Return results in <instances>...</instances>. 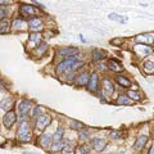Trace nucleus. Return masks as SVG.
<instances>
[{"instance_id": "14", "label": "nucleus", "mask_w": 154, "mask_h": 154, "mask_svg": "<svg viewBox=\"0 0 154 154\" xmlns=\"http://www.w3.org/2000/svg\"><path fill=\"white\" fill-rule=\"evenodd\" d=\"M89 79H90V75L88 73V72H82V73H80L79 76H76L75 84L77 86H85V85H88Z\"/></svg>"}, {"instance_id": "28", "label": "nucleus", "mask_w": 154, "mask_h": 154, "mask_svg": "<svg viewBox=\"0 0 154 154\" xmlns=\"http://www.w3.org/2000/svg\"><path fill=\"white\" fill-rule=\"evenodd\" d=\"M144 71H145L146 73H153L154 72V62H146V63L144 64Z\"/></svg>"}, {"instance_id": "1", "label": "nucleus", "mask_w": 154, "mask_h": 154, "mask_svg": "<svg viewBox=\"0 0 154 154\" xmlns=\"http://www.w3.org/2000/svg\"><path fill=\"white\" fill-rule=\"evenodd\" d=\"M84 62L79 60L77 57H71L67 59L62 60L59 64L57 66V72L58 73H72L75 69H79L81 67H84Z\"/></svg>"}, {"instance_id": "23", "label": "nucleus", "mask_w": 154, "mask_h": 154, "mask_svg": "<svg viewBox=\"0 0 154 154\" xmlns=\"http://www.w3.org/2000/svg\"><path fill=\"white\" fill-rule=\"evenodd\" d=\"M116 81H117V82L121 85V86H123V88H128V86L131 85L130 80L126 79L125 76H121V75H117V76H116Z\"/></svg>"}, {"instance_id": "3", "label": "nucleus", "mask_w": 154, "mask_h": 154, "mask_svg": "<svg viewBox=\"0 0 154 154\" xmlns=\"http://www.w3.org/2000/svg\"><path fill=\"white\" fill-rule=\"evenodd\" d=\"M51 122V118H50V116H48V114H41L40 117H38L36 119V122H35V127L37 131H44V130L46 128V126H49Z\"/></svg>"}, {"instance_id": "38", "label": "nucleus", "mask_w": 154, "mask_h": 154, "mask_svg": "<svg viewBox=\"0 0 154 154\" xmlns=\"http://www.w3.org/2000/svg\"><path fill=\"white\" fill-rule=\"evenodd\" d=\"M4 89H5V88H4V84L2 82V80H0V91H3Z\"/></svg>"}, {"instance_id": "12", "label": "nucleus", "mask_w": 154, "mask_h": 154, "mask_svg": "<svg viewBox=\"0 0 154 154\" xmlns=\"http://www.w3.org/2000/svg\"><path fill=\"white\" fill-rule=\"evenodd\" d=\"M28 27L31 28L32 31H37V30H41L42 28V19L38 18V17H33L28 21Z\"/></svg>"}, {"instance_id": "36", "label": "nucleus", "mask_w": 154, "mask_h": 154, "mask_svg": "<svg viewBox=\"0 0 154 154\" xmlns=\"http://www.w3.org/2000/svg\"><path fill=\"white\" fill-rule=\"evenodd\" d=\"M122 135V132L121 131H112L110 132V139H117V137H119Z\"/></svg>"}, {"instance_id": "42", "label": "nucleus", "mask_w": 154, "mask_h": 154, "mask_svg": "<svg viewBox=\"0 0 154 154\" xmlns=\"http://www.w3.org/2000/svg\"><path fill=\"white\" fill-rule=\"evenodd\" d=\"M23 154H36V153H31V152H25Z\"/></svg>"}, {"instance_id": "30", "label": "nucleus", "mask_w": 154, "mask_h": 154, "mask_svg": "<svg viewBox=\"0 0 154 154\" xmlns=\"http://www.w3.org/2000/svg\"><path fill=\"white\" fill-rule=\"evenodd\" d=\"M71 128H73V130H81V128H85V125L81 123V122H77V121H72L71 122Z\"/></svg>"}, {"instance_id": "26", "label": "nucleus", "mask_w": 154, "mask_h": 154, "mask_svg": "<svg viewBox=\"0 0 154 154\" xmlns=\"http://www.w3.org/2000/svg\"><path fill=\"white\" fill-rule=\"evenodd\" d=\"M67 145V143L66 141H59V143H55L54 145H53L51 148H50V150L51 152H58V150H62L64 146Z\"/></svg>"}, {"instance_id": "34", "label": "nucleus", "mask_w": 154, "mask_h": 154, "mask_svg": "<svg viewBox=\"0 0 154 154\" xmlns=\"http://www.w3.org/2000/svg\"><path fill=\"white\" fill-rule=\"evenodd\" d=\"M80 152H81V154H88L90 152V145H88V144H84V145L80 148Z\"/></svg>"}, {"instance_id": "19", "label": "nucleus", "mask_w": 154, "mask_h": 154, "mask_svg": "<svg viewBox=\"0 0 154 154\" xmlns=\"http://www.w3.org/2000/svg\"><path fill=\"white\" fill-rule=\"evenodd\" d=\"M107 57H108L107 51H104L102 49H95V50H93V59L94 60H103Z\"/></svg>"}, {"instance_id": "13", "label": "nucleus", "mask_w": 154, "mask_h": 154, "mask_svg": "<svg viewBox=\"0 0 154 154\" xmlns=\"http://www.w3.org/2000/svg\"><path fill=\"white\" fill-rule=\"evenodd\" d=\"M51 143H53L51 136L50 135H48V134H44L40 139H38V144H40V146L42 149H50L51 148Z\"/></svg>"}, {"instance_id": "20", "label": "nucleus", "mask_w": 154, "mask_h": 154, "mask_svg": "<svg viewBox=\"0 0 154 154\" xmlns=\"http://www.w3.org/2000/svg\"><path fill=\"white\" fill-rule=\"evenodd\" d=\"M136 40L139 41V42H145V44H153L154 42V37H153V35H148V33H144V35H139L137 37H136Z\"/></svg>"}, {"instance_id": "24", "label": "nucleus", "mask_w": 154, "mask_h": 154, "mask_svg": "<svg viewBox=\"0 0 154 154\" xmlns=\"http://www.w3.org/2000/svg\"><path fill=\"white\" fill-rule=\"evenodd\" d=\"M46 50H48V44H46V42H41V44H38V46H36L35 54L38 55V57H41Z\"/></svg>"}, {"instance_id": "35", "label": "nucleus", "mask_w": 154, "mask_h": 154, "mask_svg": "<svg viewBox=\"0 0 154 154\" xmlns=\"http://www.w3.org/2000/svg\"><path fill=\"white\" fill-rule=\"evenodd\" d=\"M122 42H123V38H113V40L112 41H110V44H112V45H121L122 44Z\"/></svg>"}, {"instance_id": "32", "label": "nucleus", "mask_w": 154, "mask_h": 154, "mask_svg": "<svg viewBox=\"0 0 154 154\" xmlns=\"http://www.w3.org/2000/svg\"><path fill=\"white\" fill-rule=\"evenodd\" d=\"M7 8L5 7H0V21H4V18L7 17Z\"/></svg>"}, {"instance_id": "6", "label": "nucleus", "mask_w": 154, "mask_h": 154, "mask_svg": "<svg viewBox=\"0 0 154 154\" xmlns=\"http://www.w3.org/2000/svg\"><path fill=\"white\" fill-rule=\"evenodd\" d=\"M76 54H79V49L73 46H67V48H62V49L58 50V55L59 57H63V58H71V57H75Z\"/></svg>"}, {"instance_id": "37", "label": "nucleus", "mask_w": 154, "mask_h": 154, "mask_svg": "<svg viewBox=\"0 0 154 154\" xmlns=\"http://www.w3.org/2000/svg\"><path fill=\"white\" fill-rule=\"evenodd\" d=\"M40 116H41V109H40V107H37V108H35V110H33V117L38 118Z\"/></svg>"}, {"instance_id": "5", "label": "nucleus", "mask_w": 154, "mask_h": 154, "mask_svg": "<svg viewBox=\"0 0 154 154\" xmlns=\"http://www.w3.org/2000/svg\"><path fill=\"white\" fill-rule=\"evenodd\" d=\"M31 110V103L28 100H22L21 103L18 104V114L21 116V118L25 121V118L27 117V114L30 113Z\"/></svg>"}, {"instance_id": "18", "label": "nucleus", "mask_w": 154, "mask_h": 154, "mask_svg": "<svg viewBox=\"0 0 154 154\" xmlns=\"http://www.w3.org/2000/svg\"><path fill=\"white\" fill-rule=\"evenodd\" d=\"M108 68L112 69V71H114V72H122V71H123V66L119 63L118 60H116V59H109V60H108Z\"/></svg>"}, {"instance_id": "39", "label": "nucleus", "mask_w": 154, "mask_h": 154, "mask_svg": "<svg viewBox=\"0 0 154 154\" xmlns=\"http://www.w3.org/2000/svg\"><path fill=\"white\" fill-rule=\"evenodd\" d=\"M4 140H5V139H4L2 135H0V145H3V143H4Z\"/></svg>"}, {"instance_id": "9", "label": "nucleus", "mask_w": 154, "mask_h": 154, "mask_svg": "<svg viewBox=\"0 0 154 154\" xmlns=\"http://www.w3.org/2000/svg\"><path fill=\"white\" fill-rule=\"evenodd\" d=\"M134 51H135V54H136L137 57L144 58V57H148L149 54H150L152 49H150V46H148V45L139 44V45H136L134 48Z\"/></svg>"}, {"instance_id": "2", "label": "nucleus", "mask_w": 154, "mask_h": 154, "mask_svg": "<svg viewBox=\"0 0 154 154\" xmlns=\"http://www.w3.org/2000/svg\"><path fill=\"white\" fill-rule=\"evenodd\" d=\"M32 137V134H31V128H30V125L26 121H22L19 127L17 130V139L19 141H23V143H28Z\"/></svg>"}, {"instance_id": "25", "label": "nucleus", "mask_w": 154, "mask_h": 154, "mask_svg": "<svg viewBox=\"0 0 154 154\" xmlns=\"http://www.w3.org/2000/svg\"><path fill=\"white\" fill-rule=\"evenodd\" d=\"M9 27H11V25H9L8 21H0V33H5L9 31Z\"/></svg>"}, {"instance_id": "4", "label": "nucleus", "mask_w": 154, "mask_h": 154, "mask_svg": "<svg viewBox=\"0 0 154 154\" xmlns=\"http://www.w3.org/2000/svg\"><path fill=\"white\" fill-rule=\"evenodd\" d=\"M17 121V114L16 112L12 109V110H9V112L5 113V116L3 117V125H4V127L5 128H12L13 127V125L16 123Z\"/></svg>"}, {"instance_id": "31", "label": "nucleus", "mask_w": 154, "mask_h": 154, "mask_svg": "<svg viewBox=\"0 0 154 154\" xmlns=\"http://www.w3.org/2000/svg\"><path fill=\"white\" fill-rule=\"evenodd\" d=\"M127 96L132 98L134 100H140V95H139L136 91H132V90H130V91H128V93H127Z\"/></svg>"}, {"instance_id": "29", "label": "nucleus", "mask_w": 154, "mask_h": 154, "mask_svg": "<svg viewBox=\"0 0 154 154\" xmlns=\"http://www.w3.org/2000/svg\"><path fill=\"white\" fill-rule=\"evenodd\" d=\"M108 17H109V19H112V21H117V22H121V23H125V22H126V19H125L123 17L118 16V14H114V13H110Z\"/></svg>"}, {"instance_id": "22", "label": "nucleus", "mask_w": 154, "mask_h": 154, "mask_svg": "<svg viewBox=\"0 0 154 154\" xmlns=\"http://www.w3.org/2000/svg\"><path fill=\"white\" fill-rule=\"evenodd\" d=\"M63 135H64V128L63 127H59L57 130V132L54 134V136L51 137V140H53V143H59V141H62V139H63Z\"/></svg>"}, {"instance_id": "10", "label": "nucleus", "mask_w": 154, "mask_h": 154, "mask_svg": "<svg viewBox=\"0 0 154 154\" xmlns=\"http://www.w3.org/2000/svg\"><path fill=\"white\" fill-rule=\"evenodd\" d=\"M91 146H93L94 150H96V152H102L105 149V146H107V140L100 139V137H94L93 140H91Z\"/></svg>"}, {"instance_id": "16", "label": "nucleus", "mask_w": 154, "mask_h": 154, "mask_svg": "<svg viewBox=\"0 0 154 154\" xmlns=\"http://www.w3.org/2000/svg\"><path fill=\"white\" fill-rule=\"evenodd\" d=\"M98 82H99V79H98V75L93 73L89 79V82H88V89L90 91H96L98 90Z\"/></svg>"}, {"instance_id": "43", "label": "nucleus", "mask_w": 154, "mask_h": 154, "mask_svg": "<svg viewBox=\"0 0 154 154\" xmlns=\"http://www.w3.org/2000/svg\"><path fill=\"white\" fill-rule=\"evenodd\" d=\"M3 4H7V2H0V7H2Z\"/></svg>"}, {"instance_id": "17", "label": "nucleus", "mask_w": 154, "mask_h": 154, "mask_svg": "<svg viewBox=\"0 0 154 154\" xmlns=\"http://www.w3.org/2000/svg\"><path fill=\"white\" fill-rule=\"evenodd\" d=\"M146 141H148V136H146V135H140V136L136 139L135 144H134V149H136V150H141V149L145 146Z\"/></svg>"}, {"instance_id": "15", "label": "nucleus", "mask_w": 154, "mask_h": 154, "mask_svg": "<svg viewBox=\"0 0 154 154\" xmlns=\"http://www.w3.org/2000/svg\"><path fill=\"white\" fill-rule=\"evenodd\" d=\"M13 104H14V100H13L12 96H7V98H4L2 102H0V108L9 112V110H12Z\"/></svg>"}, {"instance_id": "8", "label": "nucleus", "mask_w": 154, "mask_h": 154, "mask_svg": "<svg viewBox=\"0 0 154 154\" xmlns=\"http://www.w3.org/2000/svg\"><path fill=\"white\" fill-rule=\"evenodd\" d=\"M12 28L14 32H22V31H26L28 28V25L26 21H23L22 18H16L12 23Z\"/></svg>"}, {"instance_id": "27", "label": "nucleus", "mask_w": 154, "mask_h": 154, "mask_svg": "<svg viewBox=\"0 0 154 154\" xmlns=\"http://www.w3.org/2000/svg\"><path fill=\"white\" fill-rule=\"evenodd\" d=\"M130 103H131V99L127 95H119L117 99V104H130Z\"/></svg>"}, {"instance_id": "41", "label": "nucleus", "mask_w": 154, "mask_h": 154, "mask_svg": "<svg viewBox=\"0 0 154 154\" xmlns=\"http://www.w3.org/2000/svg\"><path fill=\"white\" fill-rule=\"evenodd\" d=\"M86 136H88V135H86V134H80V137H81V139H85Z\"/></svg>"}, {"instance_id": "21", "label": "nucleus", "mask_w": 154, "mask_h": 154, "mask_svg": "<svg viewBox=\"0 0 154 154\" xmlns=\"http://www.w3.org/2000/svg\"><path fill=\"white\" fill-rule=\"evenodd\" d=\"M32 44H35V46L41 44V35L40 33H31L30 35V37H28V45H32Z\"/></svg>"}, {"instance_id": "11", "label": "nucleus", "mask_w": 154, "mask_h": 154, "mask_svg": "<svg viewBox=\"0 0 154 154\" xmlns=\"http://www.w3.org/2000/svg\"><path fill=\"white\" fill-rule=\"evenodd\" d=\"M102 91H103V95H104V96H109V95H112V94H113L114 86H113V84L110 82L108 79H104V80H103V88H102Z\"/></svg>"}, {"instance_id": "33", "label": "nucleus", "mask_w": 154, "mask_h": 154, "mask_svg": "<svg viewBox=\"0 0 154 154\" xmlns=\"http://www.w3.org/2000/svg\"><path fill=\"white\" fill-rule=\"evenodd\" d=\"M62 153H63V154H73V149L71 148V145L67 144V145L62 149Z\"/></svg>"}, {"instance_id": "40", "label": "nucleus", "mask_w": 154, "mask_h": 154, "mask_svg": "<svg viewBox=\"0 0 154 154\" xmlns=\"http://www.w3.org/2000/svg\"><path fill=\"white\" fill-rule=\"evenodd\" d=\"M149 154H154V144H153V146L150 148V150H149Z\"/></svg>"}, {"instance_id": "7", "label": "nucleus", "mask_w": 154, "mask_h": 154, "mask_svg": "<svg viewBox=\"0 0 154 154\" xmlns=\"http://www.w3.org/2000/svg\"><path fill=\"white\" fill-rule=\"evenodd\" d=\"M36 8L33 5H30V4H22L21 8H19V14L22 17H31V16H35L36 14Z\"/></svg>"}]
</instances>
